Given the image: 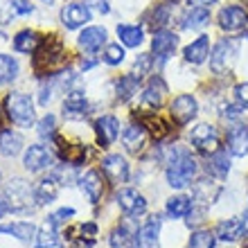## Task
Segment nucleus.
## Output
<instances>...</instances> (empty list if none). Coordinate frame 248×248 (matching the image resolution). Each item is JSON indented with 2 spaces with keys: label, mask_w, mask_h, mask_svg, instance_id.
I'll return each mask as SVG.
<instances>
[{
  "label": "nucleus",
  "mask_w": 248,
  "mask_h": 248,
  "mask_svg": "<svg viewBox=\"0 0 248 248\" xmlns=\"http://www.w3.org/2000/svg\"><path fill=\"white\" fill-rule=\"evenodd\" d=\"M196 158L189 154L187 149H174L170 151V158H167V170H165V176H167V185L174 189H183L185 185H189V181L196 176Z\"/></svg>",
  "instance_id": "nucleus-1"
},
{
  "label": "nucleus",
  "mask_w": 248,
  "mask_h": 248,
  "mask_svg": "<svg viewBox=\"0 0 248 248\" xmlns=\"http://www.w3.org/2000/svg\"><path fill=\"white\" fill-rule=\"evenodd\" d=\"M65 63V47L57 36H50V39H43L41 46L36 47L34 52V70L39 75H47L52 77L54 70H59L61 65Z\"/></svg>",
  "instance_id": "nucleus-2"
},
{
  "label": "nucleus",
  "mask_w": 248,
  "mask_h": 248,
  "mask_svg": "<svg viewBox=\"0 0 248 248\" xmlns=\"http://www.w3.org/2000/svg\"><path fill=\"white\" fill-rule=\"evenodd\" d=\"M5 199L9 203V210L16 212V215H30L39 205L34 187H30V183L23 181V178H14L5 185Z\"/></svg>",
  "instance_id": "nucleus-3"
},
{
  "label": "nucleus",
  "mask_w": 248,
  "mask_h": 248,
  "mask_svg": "<svg viewBox=\"0 0 248 248\" xmlns=\"http://www.w3.org/2000/svg\"><path fill=\"white\" fill-rule=\"evenodd\" d=\"M5 111L7 118L18 126H30V124H34V118H36L34 102L25 93H9L5 97Z\"/></svg>",
  "instance_id": "nucleus-4"
},
{
  "label": "nucleus",
  "mask_w": 248,
  "mask_h": 248,
  "mask_svg": "<svg viewBox=\"0 0 248 248\" xmlns=\"http://www.w3.org/2000/svg\"><path fill=\"white\" fill-rule=\"evenodd\" d=\"M189 142L194 147L196 151H201L205 156H210L212 151L219 149V133L212 124H196L192 133H189Z\"/></svg>",
  "instance_id": "nucleus-5"
},
{
  "label": "nucleus",
  "mask_w": 248,
  "mask_h": 248,
  "mask_svg": "<svg viewBox=\"0 0 248 248\" xmlns=\"http://www.w3.org/2000/svg\"><path fill=\"white\" fill-rule=\"evenodd\" d=\"M196 113H199V104H196V99L192 97V95H187V93L178 95L170 106V115L174 118V122H176L178 126L189 124L196 118Z\"/></svg>",
  "instance_id": "nucleus-6"
},
{
  "label": "nucleus",
  "mask_w": 248,
  "mask_h": 248,
  "mask_svg": "<svg viewBox=\"0 0 248 248\" xmlns=\"http://www.w3.org/2000/svg\"><path fill=\"white\" fill-rule=\"evenodd\" d=\"M115 199H118L120 210L126 217H140L147 212V199L140 192H136V189H131V187L120 189Z\"/></svg>",
  "instance_id": "nucleus-7"
},
{
  "label": "nucleus",
  "mask_w": 248,
  "mask_h": 248,
  "mask_svg": "<svg viewBox=\"0 0 248 248\" xmlns=\"http://www.w3.org/2000/svg\"><path fill=\"white\" fill-rule=\"evenodd\" d=\"M52 163H54L52 154H50L43 144H32V147H27L25 158H23V165H25V170L30 171V174H39V171L52 167Z\"/></svg>",
  "instance_id": "nucleus-8"
},
{
  "label": "nucleus",
  "mask_w": 248,
  "mask_h": 248,
  "mask_svg": "<svg viewBox=\"0 0 248 248\" xmlns=\"http://www.w3.org/2000/svg\"><path fill=\"white\" fill-rule=\"evenodd\" d=\"M178 46V36L174 32H170V30H156V34H154V39H151V52L156 54V59L163 63V61H167L174 54V50H176Z\"/></svg>",
  "instance_id": "nucleus-9"
},
{
  "label": "nucleus",
  "mask_w": 248,
  "mask_h": 248,
  "mask_svg": "<svg viewBox=\"0 0 248 248\" xmlns=\"http://www.w3.org/2000/svg\"><path fill=\"white\" fill-rule=\"evenodd\" d=\"M102 170L104 174L108 176L113 185H120V183H126L129 181V163L126 158L120 156V154H108V156L102 160Z\"/></svg>",
  "instance_id": "nucleus-10"
},
{
  "label": "nucleus",
  "mask_w": 248,
  "mask_h": 248,
  "mask_svg": "<svg viewBox=\"0 0 248 248\" xmlns=\"http://www.w3.org/2000/svg\"><path fill=\"white\" fill-rule=\"evenodd\" d=\"M237 54V43L232 39H221L215 46V50L210 52V68L215 72H223Z\"/></svg>",
  "instance_id": "nucleus-11"
},
{
  "label": "nucleus",
  "mask_w": 248,
  "mask_h": 248,
  "mask_svg": "<svg viewBox=\"0 0 248 248\" xmlns=\"http://www.w3.org/2000/svg\"><path fill=\"white\" fill-rule=\"evenodd\" d=\"M93 18L91 14V7L81 5V2H70L61 9V23H63L68 30H77V27H84L88 20Z\"/></svg>",
  "instance_id": "nucleus-12"
},
{
  "label": "nucleus",
  "mask_w": 248,
  "mask_h": 248,
  "mask_svg": "<svg viewBox=\"0 0 248 248\" xmlns=\"http://www.w3.org/2000/svg\"><path fill=\"white\" fill-rule=\"evenodd\" d=\"M248 25V14L239 5H228L219 12V27L226 32H237Z\"/></svg>",
  "instance_id": "nucleus-13"
},
{
  "label": "nucleus",
  "mask_w": 248,
  "mask_h": 248,
  "mask_svg": "<svg viewBox=\"0 0 248 248\" xmlns=\"http://www.w3.org/2000/svg\"><path fill=\"white\" fill-rule=\"evenodd\" d=\"M165 95H167V84H165V79L160 77V75H154V77L149 79L147 88H144V93H142V106L156 111L158 106L163 104Z\"/></svg>",
  "instance_id": "nucleus-14"
},
{
  "label": "nucleus",
  "mask_w": 248,
  "mask_h": 248,
  "mask_svg": "<svg viewBox=\"0 0 248 248\" xmlns=\"http://www.w3.org/2000/svg\"><path fill=\"white\" fill-rule=\"evenodd\" d=\"M95 133H97V142L102 147H108L118 140L120 136V122L115 115H102L95 122Z\"/></svg>",
  "instance_id": "nucleus-15"
},
{
  "label": "nucleus",
  "mask_w": 248,
  "mask_h": 248,
  "mask_svg": "<svg viewBox=\"0 0 248 248\" xmlns=\"http://www.w3.org/2000/svg\"><path fill=\"white\" fill-rule=\"evenodd\" d=\"M160 226H163L160 215H151L142 223L140 232H138V248H156L158 235H160Z\"/></svg>",
  "instance_id": "nucleus-16"
},
{
  "label": "nucleus",
  "mask_w": 248,
  "mask_h": 248,
  "mask_svg": "<svg viewBox=\"0 0 248 248\" xmlns=\"http://www.w3.org/2000/svg\"><path fill=\"white\" fill-rule=\"evenodd\" d=\"M88 113V102H86L84 91H70L63 99V115L68 120H81Z\"/></svg>",
  "instance_id": "nucleus-17"
},
{
  "label": "nucleus",
  "mask_w": 248,
  "mask_h": 248,
  "mask_svg": "<svg viewBox=\"0 0 248 248\" xmlns=\"http://www.w3.org/2000/svg\"><path fill=\"white\" fill-rule=\"evenodd\" d=\"M106 39H108V34L104 27H86L79 34V47L84 52H99L106 46Z\"/></svg>",
  "instance_id": "nucleus-18"
},
{
  "label": "nucleus",
  "mask_w": 248,
  "mask_h": 248,
  "mask_svg": "<svg viewBox=\"0 0 248 248\" xmlns=\"http://www.w3.org/2000/svg\"><path fill=\"white\" fill-rule=\"evenodd\" d=\"M59 176L57 174H50V176L41 178L36 187H34V194H36V203L39 205H46V203H52L57 196H59Z\"/></svg>",
  "instance_id": "nucleus-19"
},
{
  "label": "nucleus",
  "mask_w": 248,
  "mask_h": 248,
  "mask_svg": "<svg viewBox=\"0 0 248 248\" xmlns=\"http://www.w3.org/2000/svg\"><path fill=\"white\" fill-rule=\"evenodd\" d=\"M79 185H81V189H84V194L88 196V201L99 203V199H102V194H104V181H102V176H99V171L88 170L84 176H81Z\"/></svg>",
  "instance_id": "nucleus-20"
},
{
  "label": "nucleus",
  "mask_w": 248,
  "mask_h": 248,
  "mask_svg": "<svg viewBox=\"0 0 248 248\" xmlns=\"http://www.w3.org/2000/svg\"><path fill=\"white\" fill-rule=\"evenodd\" d=\"M144 138H147V129H144L142 122H138V124L133 122L122 131V144L126 147V151H131V154H138V151L142 149Z\"/></svg>",
  "instance_id": "nucleus-21"
},
{
  "label": "nucleus",
  "mask_w": 248,
  "mask_h": 248,
  "mask_svg": "<svg viewBox=\"0 0 248 248\" xmlns=\"http://www.w3.org/2000/svg\"><path fill=\"white\" fill-rule=\"evenodd\" d=\"M183 57L187 63H203V61L210 57V36H205V34H201L196 41H192L187 47L183 50Z\"/></svg>",
  "instance_id": "nucleus-22"
},
{
  "label": "nucleus",
  "mask_w": 248,
  "mask_h": 248,
  "mask_svg": "<svg viewBox=\"0 0 248 248\" xmlns=\"http://www.w3.org/2000/svg\"><path fill=\"white\" fill-rule=\"evenodd\" d=\"M54 144H57V151H59V156L63 163L68 165H81L86 158V149L84 147H79V144H68L61 136H54L52 138Z\"/></svg>",
  "instance_id": "nucleus-23"
},
{
  "label": "nucleus",
  "mask_w": 248,
  "mask_h": 248,
  "mask_svg": "<svg viewBox=\"0 0 248 248\" xmlns=\"http://www.w3.org/2000/svg\"><path fill=\"white\" fill-rule=\"evenodd\" d=\"M23 136H20L18 131H12V129H5L0 131V154L7 158H14L18 156L20 151H23Z\"/></svg>",
  "instance_id": "nucleus-24"
},
{
  "label": "nucleus",
  "mask_w": 248,
  "mask_h": 248,
  "mask_svg": "<svg viewBox=\"0 0 248 248\" xmlns=\"http://www.w3.org/2000/svg\"><path fill=\"white\" fill-rule=\"evenodd\" d=\"M210 23V9L201 5H192L187 12L183 14V23L181 25L185 30H203Z\"/></svg>",
  "instance_id": "nucleus-25"
},
{
  "label": "nucleus",
  "mask_w": 248,
  "mask_h": 248,
  "mask_svg": "<svg viewBox=\"0 0 248 248\" xmlns=\"http://www.w3.org/2000/svg\"><path fill=\"white\" fill-rule=\"evenodd\" d=\"M215 235L221 242H237L244 235V221L242 219H223V221L217 223Z\"/></svg>",
  "instance_id": "nucleus-26"
},
{
  "label": "nucleus",
  "mask_w": 248,
  "mask_h": 248,
  "mask_svg": "<svg viewBox=\"0 0 248 248\" xmlns=\"http://www.w3.org/2000/svg\"><path fill=\"white\" fill-rule=\"evenodd\" d=\"M57 223L47 217L46 223L39 228V232H36V237H34V246L36 248H54L57 244H59V232H57Z\"/></svg>",
  "instance_id": "nucleus-27"
},
{
  "label": "nucleus",
  "mask_w": 248,
  "mask_h": 248,
  "mask_svg": "<svg viewBox=\"0 0 248 248\" xmlns=\"http://www.w3.org/2000/svg\"><path fill=\"white\" fill-rule=\"evenodd\" d=\"M228 151L237 158L248 154V126H235L228 133Z\"/></svg>",
  "instance_id": "nucleus-28"
},
{
  "label": "nucleus",
  "mask_w": 248,
  "mask_h": 248,
  "mask_svg": "<svg viewBox=\"0 0 248 248\" xmlns=\"http://www.w3.org/2000/svg\"><path fill=\"white\" fill-rule=\"evenodd\" d=\"M208 171L212 174V176L217 178H226L230 171V158H228V151L226 149H219L212 151L208 156Z\"/></svg>",
  "instance_id": "nucleus-29"
},
{
  "label": "nucleus",
  "mask_w": 248,
  "mask_h": 248,
  "mask_svg": "<svg viewBox=\"0 0 248 248\" xmlns=\"http://www.w3.org/2000/svg\"><path fill=\"white\" fill-rule=\"evenodd\" d=\"M192 210H194V203L185 194L171 196V199H167V205H165V212H167V217H171V219H183Z\"/></svg>",
  "instance_id": "nucleus-30"
},
{
  "label": "nucleus",
  "mask_w": 248,
  "mask_h": 248,
  "mask_svg": "<svg viewBox=\"0 0 248 248\" xmlns=\"http://www.w3.org/2000/svg\"><path fill=\"white\" fill-rule=\"evenodd\" d=\"M36 226L30 221H16V223H9V226H0V235H14L16 239L20 242H32L36 237Z\"/></svg>",
  "instance_id": "nucleus-31"
},
{
  "label": "nucleus",
  "mask_w": 248,
  "mask_h": 248,
  "mask_svg": "<svg viewBox=\"0 0 248 248\" xmlns=\"http://www.w3.org/2000/svg\"><path fill=\"white\" fill-rule=\"evenodd\" d=\"M138 88H140V77H138L136 72L122 75V77L115 81V95H118L120 102H129V99L138 93Z\"/></svg>",
  "instance_id": "nucleus-32"
},
{
  "label": "nucleus",
  "mask_w": 248,
  "mask_h": 248,
  "mask_svg": "<svg viewBox=\"0 0 248 248\" xmlns=\"http://www.w3.org/2000/svg\"><path fill=\"white\" fill-rule=\"evenodd\" d=\"M41 36L34 30H23L14 36V47L18 50V52H25V54H34L36 52V47L41 46Z\"/></svg>",
  "instance_id": "nucleus-33"
},
{
  "label": "nucleus",
  "mask_w": 248,
  "mask_h": 248,
  "mask_svg": "<svg viewBox=\"0 0 248 248\" xmlns=\"http://www.w3.org/2000/svg\"><path fill=\"white\" fill-rule=\"evenodd\" d=\"M108 244H111V248H138V235L126 226H120L111 232Z\"/></svg>",
  "instance_id": "nucleus-34"
},
{
  "label": "nucleus",
  "mask_w": 248,
  "mask_h": 248,
  "mask_svg": "<svg viewBox=\"0 0 248 248\" xmlns=\"http://www.w3.org/2000/svg\"><path fill=\"white\" fill-rule=\"evenodd\" d=\"M118 36L126 47H138L144 41V30L140 25H118Z\"/></svg>",
  "instance_id": "nucleus-35"
},
{
  "label": "nucleus",
  "mask_w": 248,
  "mask_h": 248,
  "mask_svg": "<svg viewBox=\"0 0 248 248\" xmlns=\"http://www.w3.org/2000/svg\"><path fill=\"white\" fill-rule=\"evenodd\" d=\"M18 77V61L9 54H0V86L12 84Z\"/></svg>",
  "instance_id": "nucleus-36"
},
{
  "label": "nucleus",
  "mask_w": 248,
  "mask_h": 248,
  "mask_svg": "<svg viewBox=\"0 0 248 248\" xmlns=\"http://www.w3.org/2000/svg\"><path fill=\"white\" fill-rule=\"evenodd\" d=\"M140 122L144 124V129L151 131V136L158 138V140H163V138H167L171 133V126L167 122H163V120L158 118V115H149V118H140Z\"/></svg>",
  "instance_id": "nucleus-37"
},
{
  "label": "nucleus",
  "mask_w": 248,
  "mask_h": 248,
  "mask_svg": "<svg viewBox=\"0 0 248 248\" xmlns=\"http://www.w3.org/2000/svg\"><path fill=\"white\" fill-rule=\"evenodd\" d=\"M215 230H194L187 242V248H215Z\"/></svg>",
  "instance_id": "nucleus-38"
},
{
  "label": "nucleus",
  "mask_w": 248,
  "mask_h": 248,
  "mask_svg": "<svg viewBox=\"0 0 248 248\" xmlns=\"http://www.w3.org/2000/svg\"><path fill=\"white\" fill-rule=\"evenodd\" d=\"M171 18V9H170V2H163V5H156L154 7V12H151V25L158 27V30H163Z\"/></svg>",
  "instance_id": "nucleus-39"
},
{
  "label": "nucleus",
  "mask_w": 248,
  "mask_h": 248,
  "mask_svg": "<svg viewBox=\"0 0 248 248\" xmlns=\"http://www.w3.org/2000/svg\"><path fill=\"white\" fill-rule=\"evenodd\" d=\"M217 192H212V183L210 181H196L194 185V201L201 203H212L215 201Z\"/></svg>",
  "instance_id": "nucleus-40"
},
{
  "label": "nucleus",
  "mask_w": 248,
  "mask_h": 248,
  "mask_svg": "<svg viewBox=\"0 0 248 248\" xmlns=\"http://www.w3.org/2000/svg\"><path fill=\"white\" fill-rule=\"evenodd\" d=\"M124 61V47L120 43H111L106 46V52H104V63L108 65H120Z\"/></svg>",
  "instance_id": "nucleus-41"
},
{
  "label": "nucleus",
  "mask_w": 248,
  "mask_h": 248,
  "mask_svg": "<svg viewBox=\"0 0 248 248\" xmlns=\"http://www.w3.org/2000/svg\"><path fill=\"white\" fill-rule=\"evenodd\" d=\"M54 129H57V118H54L52 113H47V115H43L39 122V136L46 140V138H54L57 133H54Z\"/></svg>",
  "instance_id": "nucleus-42"
},
{
  "label": "nucleus",
  "mask_w": 248,
  "mask_h": 248,
  "mask_svg": "<svg viewBox=\"0 0 248 248\" xmlns=\"http://www.w3.org/2000/svg\"><path fill=\"white\" fill-rule=\"evenodd\" d=\"M151 65H154V57L151 54H140L136 59V63H133V72L138 77H142V75H147L151 70Z\"/></svg>",
  "instance_id": "nucleus-43"
},
{
  "label": "nucleus",
  "mask_w": 248,
  "mask_h": 248,
  "mask_svg": "<svg viewBox=\"0 0 248 248\" xmlns=\"http://www.w3.org/2000/svg\"><path fill=\"white\" fill-rule=\"evenodd\" d=\"M244 115H246V108H244V106H237V104H228L226 111H223V120H228V122H237V120H242Z\"/></svg>",
  "instance_id": "nucleus-44"
},
{
  "label": "nucleus",
  "mask_w": 248,
  "mask_h": 248,
  "mask_svg": "<svg viewBox=\"0 0 248 248\" xmlns=\"http://www.w3.org/2000/svg\"><path fill=\"white\" fill-rule=\"evenodd\" d=\"M14 16V2L12 0H0V25L9 23Z\"/></svg>",
  "instance_id": "nucleus-45"
},
{
  "label": "nucleus",
  "mask_w": 248,
  "mask_h": 248,
  "mask_svg": "<svg viewBox=\"0 0 248 248\" xmlns=\"http://www.w3.org/2000/svg\"><path fill=\"white\" fill-rule=\"evenodd\" d=\"M70 217H75V210H72V208H61V210H57V212H52V215H50V219H52L57 226H61V223H65Z\"/></svg>",
  "instance_id": "nucleus-46"
},
{
  "label": "nucleus",
  "mask_w": 248,
  "mask_h": 248,
  "mask_svg": "<svg viewBox=\"0 0 248 248\" xmlns=\"http://www.w3.org/2000/svg\"><path fill=\"white\" fill-rule=\"evenodd\" d=\"M14 12L25 16V14L34 12V7H32V2H27V0H14Z\"/></svg>",
  "instance_id": "nucleus-47"
},
{
  "label": "nucleus",
  "mask_w": 248,
  "mask_h": 248,
  "mask_svg": "<svg viewBox=\"0 0 248 248\" xmlns=\"http://www.w3.org/2000/svg\"><path fill=\"white\" fill-rule=\"evenodd\" d=\"M235 95H237V99L242 102V104H246L248 106V81L246 84H239L235 88Z\"/></svg>",
  "instance_id": "nucleus-48"
},
{
  "label": "nucleus",
  "mask_w": 248,
  "mask_h": 248,
  "mask_svg": "<svg viewBox=\"0 0 248 248\" xmlns=\"http://www.w3.org/2000/svg\"><path fill=\"white\" fill-rule=\"evenodd\" d=\"M7 212H9V203H7L5 196H0V219H2Z\"/></svg>",
  "instance_id": "nucleus-49"
},
{
  "label": "nucleus",
  "mask_w": 248,
  "mask_h": 248,
  "mask_svg": "<svg viewBox=\"0 0 248 248\" xmlns=\"http://www.w3.org/2000/svg\"><path fill=\"white\" fill-rule=\"evenodd\" d=\"M192 2H194V5H201V7H212L217 0H189V5H192Z\"/></svg>",
  "instance_id": "nucleus-50"
},
{
  "label": "nucleus",
  "mask_w": 248,
  "mask_h": 248,
  "mask_svg": "<svg viewBox=\"0 0 248 248\" xmlns=\"http://www.w3.org/2000/svg\"><path fill=\"white\" fill-rule=\"evenodd\" d=\"M242 221H244V232L248 235V208L244 210V217H242Z\"/></svg>",
  "instance_id": "nucleus-51"
},
{
  "label": "nucleus",
  "mask_w": 248,
  "mask_h": 248,
  "mask_svg": "<svg viewBox=\"0 0 248 248\" xmlns=\"http://www.w3.org/2000/svg\"><path fill=\"white\" fill-rule=\"evenodd\" d=\"M93 65H95V61H81V70H88Z\"/></svg>",
  "instance_id": "nucleus-52"
},
{
  "label": "nucleus",
  "mask_w": 248,
  "mask_h": 248,
  "mask_svg": "<svg viewBox=\"0 0 248 248\" xmlns=\"http://www.w3.org/2000/svg\"><path fill=\"white\" fill-rule=\"evenodd\" d=\"M165 2H170V5H174V2H181V0H165Z\"/></svg>",
  "instance_id": "nucleus-53"
},
{
  "label": "nucleus",
  "mask_w": 248,
  "mask_h": 248,
  "mask_svg": "<svg viewBox=\"0 0 248 248\" xmlns=\"http://www.w3.org/2000/svg\"><path fill=\"white\" fill-rule=\"evenodd\" d=\"M0 178H2V174H0Z\"/></svg>",
  "instance_id": "nucleus-54"
}]
</instances>
